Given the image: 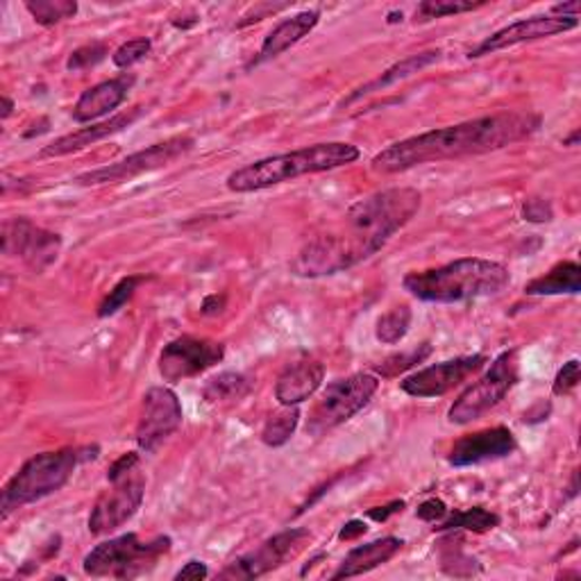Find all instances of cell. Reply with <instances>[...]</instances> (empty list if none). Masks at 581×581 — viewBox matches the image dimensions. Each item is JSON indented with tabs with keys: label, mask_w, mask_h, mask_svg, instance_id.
Returning <instances> with one entry per match:
<instances>
[{
	"label": "cell",
	"mask_w": 581,
	"mask_h": 581,
	"mask_svg": "<svg viewBox=\"0 0 581 581\" xmlns=\"http://www.w3.org/2000/svg\"><path fill=\"white\" fill-rule=\"evenodd\" d=\"M516 447L518 443L509 427H490V430L466 434L459 441H454L447 454V462L454 468L479 466L486 462L505 459V456L516 452Z\"/></svg>",
	"instance_id": "e0dca14e"
},
{
	"label": "cell",
	"mask_w": 581,
	"mask_h": 581,
	"mask_svg": "<svg viewBox=\"0 0 581 581\" xmlns=\"http://www.w3.org/2000/svg\"><path fill=\"white\" fill-rule=\"evenodd\" d=\"M171 552V538L157 536L144 541L137 534H123L96 546L85 561L82 570L89 577L109 579H137L157 568L161 557Z\"/></svg>",
	"instance_id": "8992f818"
},
{
	"label": "cell",
	"mask_w": 581,
	"mask_h": 581,
	"mask_svg": "<svg viewBox=\"0 0 581 581\" xmlns=\"http://www.w3.org/2000/svg\"><path fill=\"white\" fill-rule=\"evenodd\" d=\"M300 425V409L298 406H282L279 411L271 413L264 430H262V441L268 447H282L284 443L290 441V436L296 434Z\"/></svg>",
	"instance_id": "4316f807"
},
{
	"label": "cell",
	"mask_w": 581,
	"mask_h": 581,
	"mask_svg": "<svg viewBox=\"0 0 581 581\" xmlns=\"http://www.w3.org/2000/svg\"><path fill=\"white\" fill-rule=\"evenodd\" d=\"M25 10L39 25L51 28L73 19L77 14V3H73V0H28Z\"/></svg>",
	"instance_id": "f1b7e54d"
},
{
	"label": "cell",
	"mask_w": 581,
	"mask_h": 581,
	"mask_svg": "<svg viewBox=\"0 0 581 581\" xmlns=\"http://www.w3.org/2000/svg\"><path fill=\"white\" fill-rule=\"evenodd\" d=\"M402 509H404V503H402V500H393V503H389V505H384V507H372V509H368L366 516H368L370 520H376V522H387L389 516H393V514H398V511H402Z\"/></svg>",
	"instance_id": "ab89813d"
},
{
	"label": "cell",
	"mask_w": 581,
	"mask_h": 581,
	"mask_svg": "<svg viewBox=\"0 0 581 581\" xmlns=\"http://www.w3.org/2000/svg\"><path fill=\"white\" fill-rule=\"evenodd\" d=\"M320 21V14L316 10H307L300 14H294L290 19H284L282 23H277L264 39V44L257 53V57L253 60V64H264L268 60L279 57L282 53H286L288 49H294L298 41H303Z\"/></svg>",
	"instance_id": "44dd1931"
},
{
	"label": "cell",
	"mask_w": 581,
	"mask_h": 581,
	"mask_svg": "<svg viewBox=\"0 0 581 581\" xmlns=\"http://www.w3.org/2000/svg\"><path fill=\"white\" fill-rule=\"evenodd\" d=\"M309 541H311V531L305 527H290L286 531H279L266 538V541L260 543L255 550L245 552L232 563H228L219 572V579H230V581L260 579L282 568L290 559H296Z\"/></svg>",
	"instance_id": "30bf717a"
},
{
	"label": "cell",
	"mask_w": 581,
	"mask_h": 581,
	"mask_svg": "<svg viewBox=\"0 0 581 581\" xmlns=\"http://www.w3.org/2000/svg\"><path fill=\"white\" fill-rule=\"evenodd\" d=\"M577 141H579V130H574L568 139H563V146H577Z\"/></svg>",
	"instance_id": "ee69618b"
},
{
	"label": "cell",
	"mask_w": 581,
	"mask_h": 581,
	"mask_svg": "<svg viewBox=\"0 0 581 581\" xmlns=\"http://www.w3.org/2000/svg\"><path fill=\"white\" fill-rule=\"evenodd\" d=\"M366 531H368V527H366L363 520H350L348 525H344L339 538H341V541H355V538L363 536Z\"/></svg>",
	"instance_id": "b9f144b4"
},
{
	"label": "cell",
	"mask_w": 581,
	"mask_h": 581,
	"mask_svg": "<svg viewBox=\"0 0 581 581\" xmlns=\"http://www.w3.org/2000/svg\"><path fill=\"white\" fill-rule=\"evenodd\" d=\"M484 3H471V0H425V3L419 6L416 17L423 21L432 19H443V17H454V14H464L482 8Z\"/></svg>",
	"instance_id": "4dcf8cb0"
},
{
	"label": "cell",
	"mask_w": 581,
	"mask_h": 581,
	"mask_svg": "<svg viewBox=\"0 0 581 581\" xmlns=\"http://www.w3.org/2000/svg\"><path fill=\"white\" fill-rule=\"evenodd\" d=\"M146 109L139 105V107H133L128 112L123 114H116L112 116L109 120H103V123H94V126L89 128H82L77 133H71V135H64L60 139H55L51 146H46L44 150L39 152V157H64V155H71V152H77V150H85L98 141H105L123 130H128L133 123H137L141 118Z\"/></svg>",
	"instance_id": "ac0fdd59"
},
{
	"label": "cell",
	"mask_w": 581,
	"mask_h": 581,
	"mask_svg": "<svg viewBox=\"0 0 581 581\" xmlns=\"http://www.w3.org/2000/svg\"><path fill=\"white\" fill-rule=\"evenodd\" d=\"M518 352L507 350L497 355L484 376L454 400L447 411V421L452 425H471L473 421H479L511 393V389L518 384Z\"/></svg>",
	"instance_id": "52a82bcc"
},
{
	"label": "cell",
	"mask_w": 581,
	"mask_h": 581,
	"mask_svg": "<svg viewBox=\"0 0 581 581\" xmlns=\"http://www.w3.org/2000/svg\"><path fill=\"white\" fill-rule=\"evenodd\" d=\"M3 255L21 260L30 271L44 273L62 253V236L46 228L34 225L30 219H8L3 223Z\"/></svg>",
	"instance_id": "8fae6325"
},
{
	"label": "cell",
	"mask_w": 581,
	"mask_h": 581,
	"mask_svg": "<svg viewBox=\"0 0 581 581\" xmlns=\"http://www.w3.org/2000/svg\"><path fill=\"white\" fill-rule=\"evenodd\" d=\"M152 51V44H150V39L146 36H139V39H130L126 41V44H120L114 55H112V62L116 68H130L139 62H144Z\"/></svg>",
	"instance_id": "d6a6232c"
},
{
	"label": "cell",
	"mask_w": 581,
	"mask_h": 581,
	"mask_svg": "<svg viewBox=\"0 0 581 581\" xmlns=\"http://www.w3.org/2000/svg\"><path fill=\"white\" fill-rule=\"evenodd\" d=\"M182 404L173 389L152 387L146 391L139 421H137V445L146 454H155L182 425Z\"/></svg>",
	"instance_id": "7c38bea8"
},
{
	"label": "cell",
	"mask_w": 581,
	"mask_h": 581,
	"mask_svg": "<svg viewBox=\"0 0 581 581\" xmlns=\"http://www.w3.org/2000/svg\"><path fill=\"white\" fill-rule=\"evenodd\" d=\"M411 309L406 305L393 307L387 314L380 316L378 327H376V337L380 344L384 346H395L400 344L406 335H409V327H411Z\"/></svg>",
	"instance_id": "83f0119b"
},
{
	"label": "cell",
	"mask_w": 581,
	"mask_h": 581,
	"mask_svg": "<svg viewBox=\"0 0 581 581\" xmlns=\"http://www.w3.org/2000/svg\"><path fill=\"white\" fill-rule=\"evenodd\" d=\"M522 216H525V221H531V223H548V221H552L554 212H552L550 200L527 198L522 204Z\"/></svg>",
	"instance_id": "d590c367"
},
{
	"label": "cell",
	"mask_w": 581,
	"mask_h": 581,
	"mask_svg": "<svg viewBox=\"0 0 581 581\" xmlns=\"http://www.w3.org/2000/svg\"><path fill=\"white\" fill-rule=\"evenodd\" d=\"M359 157H361L359 148L346 141L314 144L290 152L257 159L253 163H245L228 176L225 184L234 193L264 191L290 180H298L303 176L341 169V166L355 163Z\"/></svg>",
	"instance_id": "277c9868"
},
{
	"label": "cell",
	"mask_w": 581,
	"mask_h": 581,
	"mask_svg": "<svg viewBox=\"0 0 581 581\" xmlns=\"http://www.w3.org/2000/svg\"><path fill=\"white\" fill-rule=\"evenodd\" d=\"M204 577H210V568H207L202 561L193 559L176 574V581H200Z\"/></svg>",
	"instance_id": "f35d334b"
},
{
	"label": "cell",
	"mask_w": 581,
	"mask_h": 581,
	"mask_svg": "<svg viewBox=\"0 0 581 581\" xmlns=\"http://www.w3.org/2000/svg\"><path fill=\"white\" fill-rule=\"evenodd\" d=\"M137 77L133 73H123L118 77L105 80L101 85L87 89L82 94L73 107V120L77 123H92L98 120L101 116L114 112L116 107H120L126 103L130 89L135 87Z\"/></svg>",
	"instance_id": "d6986e66"
},
{
	"label": "cell",
	"mask_w": 581,
	"mask_h": 581,
	"mask_svg": "<svg viewBox=\"0 0 581 581\" xmlns=\"http://www.w3.org/2000/svg\"><path fill=\"white\" fill-rule=\"evenodd\" d=\"M441 55H443L441 51H427V53L411 55V57L393 64V66H391L389 71H384L380 77L366 82V85L359 87L346 103L350 105V103L359 101L361 96H368V94H372V92H382V89L395 85V82H400V80H406V77H411V75H416V73H421L423 68H427V66H432L434 62H439Z\"/></svg>",
	"instance_id": "cb8c5ba5"
},
{
	"label": "cell",
	"mask_w": 581,
	"mask_h": 581,
	"mask_svg": "<svg viewBox=\"0 0 581 581\" xmlns=\"http://www.w3.org/2000/svg\"><path fill=\"white\" fill-rule=\"evenodd\" d=\"M146 477L135 468L126 477L112 482V488L105 490L89 516V531L94 536H109L130 522L144 505Z\"/></svg>",
	"instance_id": "4fadbf2b"
},
{
	"label": "cell",
	"mask_w": 581,
	"mask_h": 581,
	"mask_svg": "<svg viewBox=\"0 0 581 581\" xmlns=\"http://www.w3.org/2000/svg\"><path fill=\"white\" fill-rule=\"evenodd\" d=\"M253 389V380L243 376V372H221V376L212 378L202 387V398L210 404H223V402H236L245 398Z\"/></svg>",
	"instance_id": "d4e9b609"
},
{
	"label": "cell",
	"mask_w": 581,
	"mask_h": 581,
	"mask_svg": "<svg viewBox=\"0 0 581 581\" xmlns=\"http://www.w3.org/2000/svg\"><path fill=\"white\" fill-rule=\"evenodd\" d=\"M579 25V19H570V17H554V14H546V17H531V19H522L516 21L503 30L493 32L490 36H486L477 49L471 51L468 57H484L497 51H505L518 44H527V41H538V39H550L563 32H570Z\"/></svg>",
	"instance_id": "2e32d148"
},
{
	"label": "cell",
	"mask_w": 581,
	"mask_h": 581,
	"mask_svg": "<svg viewBox=\"0 0 581 581\" xmlns=\"http://www.w3.org/2000/svg\"><path fill=\"white\" fill-rule=\"evenodd\" d=\"M225 303H228V296L225 294H214V296H207L200 305V311L204 316H216L219 311L225 309Z\"/></svg>",
	"instance_id": "60d3db41"
},
{
	"label": "cell",
	"mask_w": 581,
	"mask_h": 581,
	"mask_svg": "<svg viewBox=\"0 0 581 581\" xmlns=\"http://www.w3.org/2000/svg\"><path fill=\"white\" fill-rule=\"evenodd\" d=\"M430 355H432V346H430V344H423V346L413 348V350H409V352L393 355V357L384 359V361L378 366V372H380L382 378H395V376H400V372L413 368L416 363H423Z\"/></svg>",
	"instance_id": "1f68e13d"
},
{
	"label": "cell",
	"mask_w": 581,
	"mask_h": 581,
	"mask_svg": "<svg viewBox=\"0 0 581 581\" xmlns=\"http://www.w3.org/2000/svg\"><path fill=\"white\" fill-rule=\"evenodd\" d=\"M402 548H404V541L398 536H384V538H378V541L357 546L355 550L346 554L344 563L339 566L335 574H331V579H348V577L366 574L370 570L389 563Z\"/></svg>",
	"instance_id": "7402d4cb"
},
{
	"label": "cell",
	"mask_w": 581,
	"mask_h": 581,
	"mask_svg": "<svg viewBox=\"0 0 581 581\" xmlns=\"http://www.w3.org/2000/svg\"><path fill=\"white\" fill-rule=\"evenodd\" d=\"M577 384H579V361H577V359H570V361L563 363V368L557 372L554 384H552V393H554V395H568Z\"/></svg>",
	"instance_id": "e575fe53"
},
{
	"label": "cell",
	"mask_w": 581,
	"mask_h": 581,
	"mask_svg": "<svg viewBox=\"0 0 581 581\" xmlns=\"http://www.w3.org/2000/svg\"><path fill=\"white\" fill-rule=\"evenodd\" d=\"M378 389H380V378L370 376V372H355V376L327 384V389L323 391L320 400L311 411L307 434L323 436L325 432L348 423L372 400Z\"/></svg>",
	"instance_id": "ba28073f"
},
{
	"label": "cell",
	"mask_w": 581,
	"mask_h": 581,
	"mask_svg": "<svg viewBox=\"0 0 581 581\" xmlns=\"http://www.w3.org/2000/svg\"><path fill=\"white\" fill-rule=\"evenodd\" d=\"M538 128H541V116L534 112H497L395 141L372 157L370 166L372 171L384 176L404 173L434 161L503 150L529 139Z\"/></svg>",
	"instance_id": "7a4b0ae2"
},
{
	"label": "cell",
	"mask_w": 581,
	"mask_h": 581,
	"mask_svg": "<svg viewBox=\"0 0 581 581\" xmlns=\"http://www.w3.org/2000/svg\"><path fill=\"white\" fill-rule=\"evenodd\" d=\"M148 277L146 275H128V277H123L109 294L105 296V300L98 305V318H109L114 314H118L123 307H126L133 296H135V290L139 288V284H144Z\"/></svg>",
	"instance_id": "f546056e"
},
{
	"label": "cell",
	"mask_w": 581,
	"mask_h": 581,
	"mask_svg": "<svg viewBox=\"0 0 581 581\" xmlns=\"http://www.w3.org/2000/svg\"><path fill=\"white\" fill-rule=\"evenodd\" d=\"M511 284L505 264L482 257H464L430 271L409 273L402 279L404 290L423 303L456 305L503 294Z\"/></svg>",
	"instance_id": "3957f363"
},
{
	"label": "cell",
	"mask_w": 581,
	"mask_h": 581,
	"mask_svg": "<svg viewBox=\"0 0 581 581\" xmlns=\"http://www.w3.org/2000/svg\"><path fill=\"white\" fill-rule=\"evenodd\" d=\"M447 507H445V503L443 500H439V497H432V500H425L421 507H419V511H416V516L421 518V520H425V522H439V520H443L445 516H447Z\"/></svg>",
	"instance_id": "74e56055"
},
{
	"label": "cell",
	"mask_w": 581,
	"mask_h": 581,
	"mask_svg": "<svg viewBox=\"0 0 581 581\" xmlns=\"http://www.w3.org/2000/svg\"><path fill=\"white\" fill-rule=\"evenodd\" d=\"M98 452V445H82L34 454L3 488V500H0L3 518H8L19 507L39 503L44 500V497L62 490L77 471V466L94 462Z\"/></svg>",
	"instance_id": "5b68a950"
},
{
	"label": "cell",
	"mask_w": 581,
	"mask_h": 581,
	"mask_svg": "<svg viewBox=\"0 0 581 581\" xmlns=\"http://www.w3.org/2000/svg\"><path fill=\"white\" fill-rule=\"evenodd\" d=\"M421 191L409 187L384 189L357 200L335 225L303 243L290 262V273L316 279L370 260L421 212Z\"/></svg>",
	"instance_id": "6da1fadb"
},
{
	"label": "cell",
	"mask_w": 581,
	"mask_h": 581,
	"mask_svg": "<svg viewBox=\"0 0 581 581\" xmlns=\"http://www.w3.org/2000/svg\"><path fill=\"white\" fill-rule=\"evenodd\" d=\"M135 468H139V454L137 452H126L120 454L118 459L107 468V482H116L120 477H126L128 473H133Z\"/></svg>",
	"instance_id": "8d00e7d4"
},
{
	"label": "cell",
	"mask_w": 581,
	"mask_h": 581,
	"mask_svg": "<svg viewBox=\"0 0 581 581\" xmlns=\"http://www.w3.org/2000/svg\"><path fill=\"white\" fill-rule=\"evenodd\" d=\"M193 146H196V141L191 137L166 139L161 144H152V146H148L144 150H137V152L128 155L126 159L114 161L109 166H103V169L77 176L75 184H80V187H98V184L126 182V180L139 178L144 173L163 169V166L178 161L180 157L191 152Z\"/></svg>",
	"instance_id": "9c48e42d"
},
{
	"label": "cell",
	"mask_w": 581,
	"mask_h": 581,
	"mask_svg": "<svg viewBox=\"0 0 581 581\" xmlns=\"http://www.w3.org/2000/svg\"><path fill=\"white\" fill-rule=\"evenodd\" d=\"M107 55H109L107 44H103V41H94V44L80 46L77 51H73L71 57L66 60V68L73 71V73L89 71V68L98 66Z\"/></svg>",
	"instance_id": "836d02e7"
},
{
	"label": "cell",
	"mask_w": 581,
	"mask_h": 581,
	"mask_svg": "<svg viewBox=\"0 0 581 581\" xmlns=\"http://www.w3.org/2000/svg\"><path fill=\"white\" fill-rule=\"evenodd\" d=\"M12 112H14V101L10 96H3V112H0V118L8 120L12 116Z\"/></svg>",
	"instance_id": "7bdbcfd3"
},
{
	"label": "cell",
	"mask_w": 581,
	"mask_h": 581,
	"mask_svg": "<svg viewBox=\"0 0 581 581\" xmlns=\"http://www.w3.org/2000/svg\"><path fill=\"white\" fill-rule=\"evenodd\" d=\"M500 525V516L484 509V507H473L464 511H447L445 520L434 527V531H475V534H486Z\"/></svg>",
	"instance_id": "484cf974"
},
{
	"label": "cell",
	"mask_w": 581,
	"mask_h": 581,
	"mask_svg": "<svg viewBox=\"0 0 581 581\" xmlns=\"http://www.w3.org/2000/svg\"><path fill=\"white\" fill-rule=\"evenodd\" d=\"M484 363H486V355L447 359V361L427 366L423 370H416L413 376H409L400 382V389L406 395L419 398V400L441 398V395L450 393L452 389L464 384L468 378H473L475 372L482 370Z\"/></svg>",
	"instance_id": "9a60e30c"
},
{
	"label": "cell",
	"mask_w": 581,
	"mask_h": 581,
	"mask_svg": "<svg viewBox=\"0 0 581 581\" xmlns=\"http://www.w3.org/2000/svg\"><path fill=\"white\" fill-rule=\"evenodd\" d=\"M225 357V346L212 339L200 337H178L169 346H163L159 355V376L163 382L178 384L202 376L204 370L214 368Z\"/></svg>",
	"instance_id": "5bb4252c"
},
{
	"label": "cell",
	"mask_w": 581,
	"mask_h": 581,
	"mask_svg": "<svg viewBox=\"0 0 581 581\" xmlns=\"http://www.w3.org/2000/svg\"><path fill=\"white\" fill-rule=\"evenodd\" d=\"M581 290V266L577 262H561L550 273L531 279L525 286L527 296H577Z\"/></svg>",
	"instance_id": "603a6c76"
},
{
	"label": "cell",
	"mask_w": 581,
	"mask_h": 581,
	"mask_svg": "<svg viewBox=\"0 0 581 581\" xmlns=\"http://www.w3.org/2000/svg\"><path fill=\"white\" fill-rule=\"evenodd\" d=\"M325 382V368L320 361L303 359L288 363L277 378L275 400L282 406H298L309 400Z\"/></svg>",
	"instance_id": "ffe728a7"
}]
</instances>
